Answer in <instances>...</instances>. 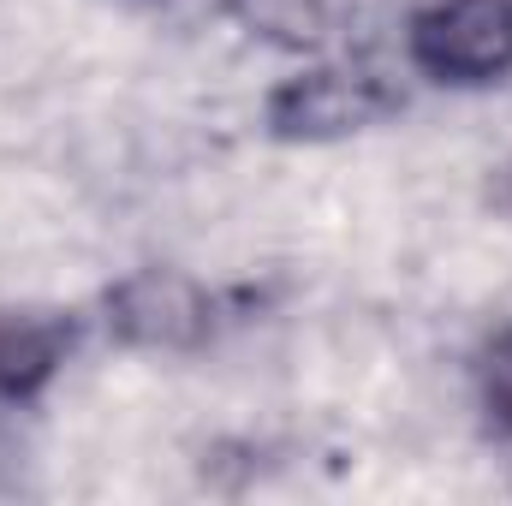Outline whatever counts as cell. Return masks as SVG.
Returning <instances> with one entry per match:
<instances>
[{
    "instance_id": "4",
    "label": "cell",
    "mask_w": 512,
    "mask_h": 506,
    "mask_svg": "<svg viewBox=\"0 0 512 506\" xmlns=\"http://www.w3.org/2000/svg\"><path fill=\"white\" fill-rule=\"evenodd\" d=\"M78 352V316L60 310H0V399L36 405L66 358Z\"/></svg>"
},
{
    "instance_id": "3",
    "label": "cell",
    "mask_w": 512,
    "mask_h": 506,
    "mask_svg": "<svg viewBox=\"0 0 512 506\" xmlns=\"http://www.w3.org/2000/svg\"><path fill=\"white\" fill-rule=\"evenodd\" d=\"M405 54L423 78L483 90L512 78V0H435L411 18Z\"/></svg>"
},
{
    "instance_id": "5",
    "label": "cell",
    "mask_w": 512,
    "mask_h": 506,
    "mask_svg": "<svg viewBox=\"0 0 512 506\" xmlns=\"http://www.w3.org/2000/svg\"><path fill=\"white\" fill-rule=\"evenodd\" d=\"M477 399H483V417L512 441V322L495 328V340L477 358Z\"/></svg>"
},
{
    "instance_id": "1",
    "label": "cell",
    "mask_w": 512,
    "mask_h": 506,
    "mask_svg": "<svg viewBox=\"0 0 512 506\" xmlns=\"http://www.w3.org/2000/svg\"><path fill=\"white\" fill-rule=\"evenodd\" d=\"M108 334L131 352H197L262 310L256 286H203L179 268H137L108 298Z\"/></svg>"
},
{
    "instance_id": "2",
    "label": "cell",
    "mask_w": 512,
    "mask_h": 506,
    "mask_svg": "<svg viewBox=\"0 0 512 506\" xmlns=\"http://www.w3.org/2000/svg\"><path fill=\"white\" fill-rule=\"evenodd\" d=\"M399 102L405 96L387 72L346 60V66H310V72L274 84L262 102V120L280 143H334V137H352V131L399 114Z\"/></svg>"
}]
</instances>
